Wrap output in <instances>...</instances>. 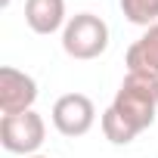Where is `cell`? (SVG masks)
Masks as SVG:
<instances>
[{
    "label": "cell",
    "mask_w": 158,
    "mask_h": 158,
    "mask_svg": "<svg viewBox=\"0 0 158 158\" xmlns=\"http://www.w3.org/2000/svg\"><path fill=\"white\" fill-rule=\"evenodd\" d=\"M112 109L136 136L143 130H149L155 124V112H158V77L143 74V71H127L112 99Z\"/></svg>",
    "instance_id": "cell-1"
},
{
    "label": "cell",
    "mask_w": 158,
    "mask_h": 158,
    "mask_svg": "<svg viewBox=\"0 0 158 158\" xmlns=\"http://www.w3.org/2000/svg\"><path fill=\"white\" fill-rule=\"evenodd\" d=\"M65 0H25V25L47 37L65 28Z\"/></svg>",
    "instance_id": "cell-6"
},
{
    "label": "cell",
    "mask_w": 158,
    "mask_h": 158,
    "mask_svg": "<svg viewBox=\"0 0 158 158\" xmlns=\"http://www.w3.org/2000/svg\"><path fill=\"white\" fill-rule=\"evenodd\" d=\"M127 71H143L158 77V25L146 28L139 40L130 44L127 50Z\"/></svg>",
    "instance_id": "cell-7"
},
{
    "label": "cell",
    "mask_w": 158,
    "mask_h": 158,
    "mask_svg": "<svg viewBox=\"0 0 158 158\" xmlns=\"http://www.w3.org/2000/svg\"><path fill=\"white\" fill-rule=\"evenodd\" d=\"M62 50L77 62L99 59L109 50V25L96 13H77L62 28Z\"/></svg>",
    "instance_id": "cell-2"
},
{
    "label": "cell",
    "mask_w": 158,
    "mask_h": 158,
    "mask_svg": "<svg viewBox=\"0 0 158 158\" xmlns=\"http://www.w3.org/2000/svg\"><path fill=\"white\" fill-rule=\"evenodd\" d=\"M47 139V124L44 118L31 109L22 115H3L0 118V146L13 155H37V149Z\"/></svg>",
    "instance_id": "cell-3"
},
{
    "label": "cell",
    "mask_w": 158,
    "mask_h": 158,
    "mask_svg": "<svg viewBox=\"0 0 158 158\" xmlns=\"http://www.w3.org/2000/svg\"><path fill=\"white\" fill-rule=\"evenodd\" d=\"M121 13L130 25L152 28L158 25V0H121Z\"/></svg>",
    "instance_id": "cell-8"
},
{
    "label": "cell",
    "mask_w": 158,
    "mask_h": 158,
    "mask_svg": "<svg viewBox=\"0 0 158 158\" xmlns=\"http://www.w3.org/2000/svg\"><path fill=\"white\" fill-rule=\"evenodd\" d=\"M50 118H53V127L62 136H71L74 139V136L90 133V127L96 124V106L84 93H65V96H59L53 102Z\"/></svg>",
    "instance_id": "cell-4"
},
{
    "label": "cell",
    "mask_w": 158,
    "mask_h": 158,
    "mask_svg": "<svg viewBox=\"0 0 158 158\" xmlns=\"http://www.w3.org/2000/svg\"><path fill=\"white\" fill-rule=\"evenodd\" d=\"M37 102V81L28 71H19L13 65L0 68V112L3 115H22L31 112Z\"/></svg>",
    "instance_id": "cell-5"
},
{
    "label": "cell",
    "mask_w": 158,
    "mask_h": 158,
    "mask_svg": "<svg viewBox=\"0 0 158 158\" xmlns=\"http://www.w3.org/2000/svg\"><path fill=\"white\" fill-rule=\"evenodd\" d=\"M99 124H102V133H106V139H109L112 146H127V143H133V139H136V133H133V130H130V127L115 115V109H112V106L102 112V121H99Z\"/></svg>",
    "instance_id": "cell-9"
},
{
    "label": "cell",
    "mask_w": 158,
    "mask_h": 158,
    "mask_svg": "<svg viewBox=\"0 0 158 158\" xmlns=\"http://www.w3.org/2000/svg\"><path fill=\"white\" fill-rule=\"evenodd\" d=\"M28 158H50V155H28Z\"/></svg>",
    "instance_id": "cell-10"
}]
</instances>
